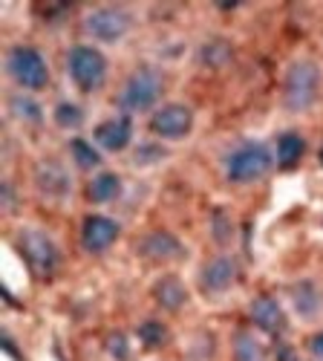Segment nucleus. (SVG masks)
<instances>
[{
	"label": "nucleus",
	"mask_w": 323,
	"mask_h": 361,
	"mask_svg": "<svg viewBox=\"0 0 323 361\" xmlns=\"http://www.w3.org/2000/svg\"><path fill=\"white\" fill-rule=\"evenodd\" d=\"M320 93V67L315 61H295L286 73L283 102L289 110L303 113L317 102Z\"/></svg>",
	"instance_id": "obj_1"
},
{
	"label": "nucleus",
	"mask_w": 323,
	"mask_h": 361,
	"mask_svg": "<svg viewBox=\"0 0 323 361\" xmlns=\"http://www.w3.org/2000/svg\"><path fill=\"white\" fill-rule=\"evenodd\" d=\"M272 168V154L262 142H243L225 157V176L231 183H254Z\"/></svg>",
	"instance_id": "obj_2"
},
{
	"label": "nucleus",
	"mask_w": 323,
	"mask_h": 361,
	"mask_svg": "<svg viewBox=\"0 0 323 361\" xmlns=\"http://www.w3.org/2000/svg\"><path fill=\"white\" fill-rule=\"evenodd\" d=\"M162 73L153 70V67H141L136 70L125 87H122V93H119V107H125L127 113H141V110H151L159 96H162Z\"/></svg>",
	"instance_id": "obj_3"
},
{
	"label": "nucleus",
	"mask_w": 323,
	"mask_h": 361,
	"mask_svg": "<svg viewBox=\"0 0 323 361\" xmlns=\"http://www.w3.org/2000/svg\"><path fill=\"white\" fill-rule=\"evenodd\" d=\"M6 70L26 90H41L49 81V67L44 61V55L32 47H12L6 58Z\"/></svg>",
	"instance_id": "obj_4"
},
{
	"label": "nucleus",
	"mask_w": 323,
	"mask_h": 361,
	"mask_svg": "<svg viewBox=\"0 0 323 361\" xmlns=\"http://www.w3.org/2000/svg\"><path fill=\"white\" fill-rule=\"evenodd\" d=\"M70 75L72 81L84 90V93H93V90H99L107 78V61L104 55L93 47H72L70 49Z\"/></svg>",
	"instance_id": "obj_5"
},
{
	"label": "nucleus",
	"mask_w": 323,
	"mask_h": 361,
	"mask_svg": "<svg viewBox=\"0 0 323 361\" xmlns=\"http://www.w3.org/2000/svg\"><path fill=\"white\" fill-rule=\"evenodd\" d=\"M18 249H20L23 260L32 266V272L41 275V278L52 275V269L58 266V249H55V243H52V240L44 231H38V228H23L18 234Z\"/></svg>",
	"instance_id": "obj_6"
},
{
	"label": "nucleus",
	"mask_w": 323,
	"mask_h": 361,
	"mask_svg": "<svg viewBox=\"0 0 323 361\" xmlns=\"http://www.w3.org/2000/svg\"><path fill=\"white\" fill-rule=\"evenodd\" d=\"M84 29L99 41H119L130 29V15L119 6H104L84 18Z\"/></svg>",
	"instance_id": "obj_7"
},
{
	"label": "nucleus",
	"mask_w": 323,
	"mask_h": 361,
	"mask_svg": "<svg viewBox=\"0 0 323 361\" xmlns=\"http://www.w3.org/2000/svg\"><path fill=\"white\" fill-rule=\"evenodd\" d=\"M194 128V113L185 104H165L162 110L153 113L151 130L162 139H182Z\"/></svg>",
	"instance_id": "obj_8"
},
{
	"label": "nucleus",
	"mask_w": 323,
	"mask_h": 361,
	"mask_svg": "<svg viewBox=\"0 0 323 361\" xmlns=\"http://www.w3.org/2000/svg\"><path fill=\"white\" fill-rule=\"evenodd\" d=\"M237 275H240V266H237V260H234L231 255L214 257L208 266H202V272H199V289L205 295H220V292H225V289L234 286Z\"/></svg>",
	"instance_id": "obj_9"
},
{
	"label": "nucleus",
	"mask_w": 323,
	"mask_h": 361,
	"mask_svg": "<svg viewBox=\"0 0 323 361\" xmlns=\"http://www.w3.org/2000/svg\"><path fill=\"white\" fill-rule=\"evenodd\" d=\"M119 223L110 220V217H101V214H93V217H87L84 226H81V243L87 252H104L115 243V237H119Z\"/></svg>",
	"instance_id": "obj_10"
},
{
	"label": "nucleus",
	"mask_w": 323,
	"mask_h": 361,
	"mask_svg": "<svg viewBox=\"0 0 323 361\" xmlns=\"http://www.w3.org/2000/svg\"><path fill=\"white\" fill-rule=\"evenodd\" d=\"M251 318H254V324L262 329V333H269V336H283L286 333L283 307L269 295H260V298L251 300Z\"/></svg>",
	"instance_id": "obj_11"
},
{
	"label": "nucleus",
	"mask_w": 323,
	"mask_h": 361,
	"mask_svg": "<svg viewBox=\"0 0 323 361\" xmlns=\"http://www.w3.org/2000/svg\"><path fill=\"white\" fill-rule=\"evenodd\" d=\"M130 136H133V125L127 116H115V118H107L96 128V142L104 147V150H125L130 145Z\"/></svg>",
	"instance_id": "obj_12"
},
{
	"label": "nucleus",
	"mask_w": 323,
	"mask_h": 361,
	"mask_svg": "<svg viewBox=\"0 0 323 361\" xmlns=\"http://www.w3.org/2000/svg\"><path fill=\"white\" fill-rule=\"evenodd\" d=\"M35 179H38V188H41L46 197H67L70 188H72L70 173H67L61 165H58V162H52V159H46V162L38 165Z\"/></svg>",
	"instance_id": "obj_13"
},
{
	"label": "nucleus",
	"mask_w": 323,
	"mask_h": 361,
	"mask_svg": "<svg viewBox=\"0 0 323 361\" xmlns=\"http://www.w3.org/2000/svg\"><path fill=\"white\" fill-rule=\"evenodd\" d=\"M139 252L144 257H151V260H173V257L182 255V243L167 231H153V234H148L141 240Z\"/></svg>",
	"instance_id": "obj_14"
},
{
	"label": "nucleus",
	"mask_w": 323,
	"mask_h": 361,
	"mask_svg": "<svg viewBox=\"0 0 323 361\" xmlns=\"http://www.w3.org/2000/svg\"><path fill=\"white\" fill-rule=\"evenodd\" d=\"M153 295H156L159 304H162L165 310H170V312L182 310V307L188 304V289L182 286V281H179V278H173V275H167V278L156 281Z\"/></svg>",
	"instance_id": "obj_15"
},
{
	"label": "nucleus",
	"mask_w": 323,
	"mask_h": 361,
	"mask_svg": "<svg viewBox=\"0 0 323 361\" xmlns=\"http://www.w3.org/2000/svg\"><path fill=\"white\" fill-rule=\"evenodd\" d=\"M303 150H306V142L300 133L295 130H286L280 139H277V165L280 168H295L303 157Z\"/></svg>",
	"instance_id": "obj_16"
},
{
	"label": "nucleus",
	"mask_w": 323,
	"mask_h": 361,
	"mask_svg": "<svg viewBox=\"0 0 323 361\" xmlns=\"http://www.w3.org/2000/svg\"><path fill=\"white\" fill-rule=\"evenodd\" d=\"M291 298H295V307H298V312L300 315H315L317 310H320V292H317V286L312 283V281H303V283H298L295 289H291Z\"/></svg>",
	"instance_id": "obj_17"
},
{
	"label": "nucleus",
	"mask_w": 323,
	"mask_h": 361,
	"mask_svg": "<svg viewBox=\"0 0 323 361\" xmlns=\"http://www.w3.org/2000/svg\"><path fill=\"white\" fill-rule=\"evenodd\" d=\"M119 188H122V179L115 173H99L90 183V188H87V197L93 202H110L115 194H119Z\"/></svg>",
	"instance_id": "obj_18"
},
{
	"label": "nucleus",
	"mask_w": 323,
	"mask_h": 361,
	"mask_svg": "<svg viewBox=\"0 0 323 361\" xmlns=\"http://www.w3.org/2000/svg\"><path fill=\"white\" fill-rule=\"evenodd\" d=\"M234 358L237 361H266V353H262L260 341L251 333H237V338H234Z\"/></svg>",
	"instance_id": "obj_19"
},
{
	"label": "nucleus",
	"mask_w": 323,
	"mask_h": 361,
	"mask_svg": "<svg viewBox=\"0 0 323 361\" xmlns=\"http://www.w3.org/2000/svg\"><path fill=\"white\" fill-rule=\"evenodd\" d=\"M72 159L78 162V168H99L101 165V157L99 150L87 142V139H72Z\"/></svg>",
	"instance_id": "obj_20"
},
{
	"label": "nucleus",
	"mask_w": 323,
	"mask_h": 361,
	"mask_svg": "<svg viewBox=\"0 0 323 361\" xmlns=\"http://www.w3.org/2000/svg\"><path fill=\"white\" fill-rule=\"evenodd\" d=\"M139 341H141L144 347H159V344H165V341H167L165 324H159V321H144V324L139 326Z\"/></svg>",
	"instance_id": "obj_21"
},
{
	"label": "nucleus",
	"mask_w": 323,
	"mask_h": 361,
	"mask_svg": "<svg viewBox=\"0 0 323 361\" xmlns=\"http://www.w3.org/2000/svg\"><path fill=\"white\" fill-rule=\"evenodd\" d=\"M12 113L18 118H23V122H32V125L41 122V107H38L35 99H29V96H15L12 99Z\"/></svg>",
	"instance_id": "obj_22"
},
{
	"label": "nucleus",
	"mask_w": 323,
	"mask_h": 361,
	"mask_svg": "<svg viewBox=\"0 0 323 361\" xmlns=\"http://www.w3.org/2000/svg\"><path fill=\"white\" fill-rule=\"evenodd\" d=\"M228 58H231V47L225 41H211V44H205V49H202V61L211 64V67L225 64Z\"/></svg>",
	"instance_id": "obj_23"
},
{
	"label": "nucleus",
	"mask_w": 323,
	"mask_h": 361,
	"mask_svg": "<svg viewBox=\"0 0 323 361\" xmlns=\"http://www.w3.org/2000/svg\"><path fill=\"white\" fill-rule=\"evenodd\" d=\"M81 118H84V113H81L78 104L61 102V104L55 107V122L61 125V128H78V125H81Z\"/></svg>",
	"instance_id": "obj_24"
},
{
	"label": "nucleus",
	"mask_w": 323,
	"mask_h": 361,
	"mask_svg": "<svg viewBox=\"0 0 323 361\" xmlns=\"http://www.w3.org/2000/svg\"><path fill=\"white\" fill-rule=\"evenodd\" d=\"M107 353L115 358V361H127L130 358V350H127V338L122 333H113L107 338Z\"/></svg>",
	"instance_id": "obj_25"
},
{
	"label": "nucleus",
	"mask_w": 323,
	"mask_h": 361,
	"mask_svg": "<svg viewBox=\"0 0 323 361\" xmlns=\"http://www.w3.org/2000/svg\"><path fill=\"white\" fill-rule=\"evenodd\" d=\"M309 350L317 355V358H323V333H317V336H312V341H309Z\"/></svg>",
	"instance_id": "obj_26"
},
{
	"label": "nucleus",
	"mask_w": 323,
	"mask_h": 361,
	"mask_svg": "<svg viewBox=\"0 0 323 361\" xmlns=\"http://www.w3.org/2000/svg\"><path fill=\"white\" fill-rule=\"evenodd\" d=\"M4 347H6V353H9L12 358H18V350H15V344H12V338H9V336H4Z\"/></svg>",
	"instance_id": "obj_27"
},
{
	"label": "nucleus",
	"mask_w": 323,
	"mask_h": 361,
	"mask_svg": "<svg viewBox=\"0 0 323 361\" xmlns=\"http://www.w3.org/2000/svg\"><path fill=\"white\" fill-rule=\"evenodd\" d=\"M280 361H295V355H291V350H289V347H283V350H280Z\"/></svg>",
	"instance_id": "obj_28"
},
{
	"label": "nucleus",
	"mask_w": 323,
	"mask_h": 361,
	"mask_svg": "<svg viewBox=\"0 0 323 361\" xmlns=\"http://www.w3.org/2000/svg\"><path fill=\"white\" fill-rule=\"evenodd\" d=\"M320 162H323V147H320Z\"/></svg>",
	"instance_id": "obj_29"
}]
</instances>
